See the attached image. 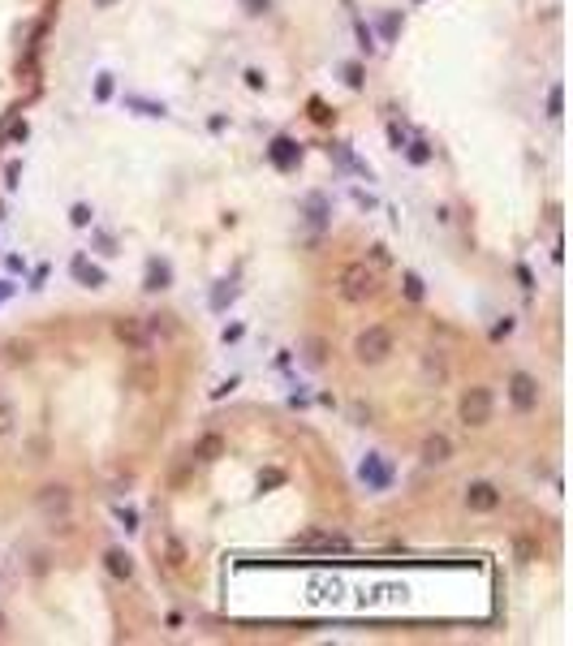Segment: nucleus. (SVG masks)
<instances>
[{
    "label": "nucleus",
    "mask_w": 573,
    "mask_h": 646,
    "mask_svg": "<svg viewBox=\"0 0 573 646\" xmlns=\"http://www.w3.org/2000/svg\"><path fill=\"white\" fill-rule=\"evenodd\" d=\"M117 517H121V521H125V530H134V521H138V517H134V509H121V513H117Z\"/></svg>",
    "instance_id": "c756f323"
},
{
    "label": "nucleus",
    "mask_w": 573,
    "mask_h": 646,
    "mask_svg": "<svg viewBox=\"0 0 573 646\" xmlns=\"http://www.w3.org/2000/svg\"><path fill=\"white\" fill-rule=\"evenodd\" d=\"M302 211H306V225H310V229H328V220H332V203H328V194H319V190H310V194L302 198Z\"/></svg>",
    "instance_id": "423d86ee"
},
{
    "label": "nucleus",
    "mask_w": 573,
    "mask_h": 646,
    "mask_svg": "<svg viewBox=\"0 0 573 646\" xmlns=\"http://www.w3.org/2000/svg\"><path fill=\"white\" fill-rule=\"evenodd\" d=\"M74 276H78V280H82L86 289H99V285H103V272H99V267H91V263H86L82 254L74 259Z\"/></svg>",
    "instance_id": "ddd939ff"
},
{
    "label": "nucleus",
    "mask_w": 573,
    "mask_h": 646,
    "mask_svg": "<svg viewBox=\"0 0 573 646\" xmlns=\"http://www.w3.org/2000/svg\"><path fill=\"white\" fill-rule=\"evenodd\" d=\"M560 103H565V91L552 86V95H548V117H560Z\"/></svg>",
    "instance_id": "4be33fe9"
},
{
    "label": "nucleus",
    "mask_w": 573,
    "mask_h": 646,
    "mask_svg": "<svg viewBox=\"0 0 573 646\" xmlns=\"http://www.w3.org/2000/svg\"><path fill=\"white\" fill-rule=\"evenodd\" d=\"M345 82H349V86H362V69H358V65H345Z\"/></svg>",
    "instance_id": "b1692460"
},
{
    "label": "nucleus",
    "mask_w": 573,
    "mask_h": 646,
    "mask_svg": "<svg viewBox=\"0 0 573 646\" xmlns=\"http://www.w3.org/2000/svg\"><path fill=\"white\" fill-rule=\"evenodd\" d=\"M117 336H121V341H130V345H142V328H138V323H121Z\"/></svg>",
    "instance_id": "6ab92c4d"
},
{
    "label": "nucleus",
    "mask_w": 573,
    "mask_h": 646,
    "mask_svg": "<svg viewBox=\"0 0 573 646\" xmlns=\"http://www.w3.org/2000/svg\"><path fill=\"white\" fill-rule=\"evenodd\" d=\"M39 504H43V509H65V504H69V492H65V487H43Z\"/></svg>",
    "instance_id": "dca6fc26"
},
{
    "label": "nucleus",
    "mask_w": 573,
    "mask_h": 646,
    "mask_svg": "<svg viewBox=\"0 0 573 646\" xmlns=\"http://www.w3.org/2000/svg\"><path fill=\"white\" fill-rule=\"evenodd\" d=\"M353 353H358V362H384L388 353H392V332L388 328H367V332H358V341H353Z\"/></svg>",
    "instance_id": "7ed1b4c3"
},
{
    "label": "nucleus",
    "mask_w": 573,
    "mask_h": 646,
    "mask_svg": "<svg viewBox=\"0 0 573 646\" xmlns=\"http://www.w3.org/2000/svg\"><path fill=\"white\" fill-rule=\"evenodd\" d=\"M358 478L367 482V487H375V492H384V487H392V465L380 457V453H371L367 461L358 465Z\"/></svg>",
    "instance_id": "20e7f679"
},
{
    "label": "nucleus",
    "mask_w": 573,
    "mask_h": 646,
    "mask_svg": "<svg viewBox=\"0 0 573 646\" xmlns=\"http://www.w3.org/2000/svg\"><path fill=\"white\" fill-rule=\"evenodd\" d=\"M233 298H237V285H229V280H225V285H216V293H212V306H216V310H225Z\"/></svg>",
    "instance_id": "a211bd4d"
},
{
    "label": "nucleus",
    "mask_w": 573,
    "mask_h": 646,
    "mask_svg": "<svg viewBox=\"0 0 573 646\" xmlns=\"http://www.w3.org/2000/svg\"><path fill=\"white\" fill-rule=\"evenodd\" d=\"M388 138H392V147H397V151L405 147V130H397V125H388Z\"/></svg>",
    "instance_id": "bb28decb"
},
{
    "label": "nucleus",
    "mask_w": 573,
    "mask_h": 646,
    "mask_svg": "<svg viewBox=\"0 0 573 646\" xmlns=\"http://www.w3.org/2000/svg\"><path fill=\"white\" fill-rule=\"evenodd\" d=\"M509 332H513V319H504V323H496V328H492V336H496V341H500V336H509Z\"/></svg>",
    "instance_id": "c85d7f7f"
},
{
    "label": "nucleus",
    "mask_w": 573,
    "mask_h": 646,
    "mask_svg": "<svg viewBox=\"0 0 573 646\" xmlns=\"http://www.w3.org/2000/svg\"><path fill=\"white\" fill-rule=\"evenodd\" d=\"M465 504H470L475 513H492L500 504V492L492 487V482H470V487H465Z\"/></svg>",
    "instance_id": "6e6552de"
},
{
    "label": "nucleus",
    "mask_w": 573,
    "mask_h": 646,
    "mask_svg": "<svg viewBox=\"0 0 573 646\" xmlns=\"http://www.w3.org/2000/svg\"><path fill=\"white\" fill-rule=\"evenodd\" d=\"M272 0H246V13H268Z\"/></svg>",
    "instance_id": "a878e982"
},
{
    "label": "nucleus",
    "mask_w": 573,
    "mask_h": 646,
    "mask_svg": "<svg viewBox=\"0 0 573 646\" xmlns=\"http://www.w3.org/2000/svg\"><path fill=\"white\" fill-rule=\"evenodd\" d=\"M95 95H99V99H108V95H113V78H108V74L95 82Z\"/></svg>",
    "instance_id": "5701e85b"
},
{
    "label": "nucleus",
    "mask_w": 573,
    "mask_h": 646,
    "mask_svg": "<svg viewBox=\"0 0 573 646\" xmlns=\"http://www.w3.org/2000/svg\"><path fill=\"white\" fill-rule=\"evenodd\" d=\"M448 457H453L448 436H427V444H423V461H427V465H444Z\"/></svg>",
    "instance_id": "9d476101"
},
{
    "label": "nucleus",
    "mask_w": 573,
    "mask_h": 646,
    "mask_svg": "<svg viewBox=\"0 0 573 646\" xmlns=\"http://www.w3.org/2000/svg\"><path fill=\"white\" fill-rule=\"evenodd\" d=\"M509 397H513V405H517V409L526 414V409H535V405H539V384L531 380L526 370H517L513 380H509Z\"/></svg>",
    "instance_id": "39448f33"
},
{
    "label": "nucleus",
    "mask_w": 573,
    "mask_h": 646,
    "mask_svg": "<svg viewBox=\"0 0 573 646\" xmlns=\"http://www.w3.org/2000/svg\"><path fill=\"white\" fill-rule=\"evenodd\" d=\"M293 543H297V548H328V552L336 548V552H341V548H349V538H341V534H319V530H310V534H297Z\"/></svg>",
    "instance_id": "1a4fd4ad"
},
{
    "label": "nucleus",
    "mask_w": 573,
    "mask_h": 646,
    "mask_svg": "<svg viewBox=\"0 0 573 646\" xmlns=\"http://www.w3.org/2000/svg\"><path fill=\"white\" fill-rule=\"evenodd\" d=\"M328 151H332V155H336V159H341V164H345V169H349V173H362V177H371V169H367V164H358V159H353V155H349V147H345V142H332V147H328Z\"/></svg>",
    "instance_id": "2eb2a0df"
},
{
    "label": "nucleus",
    "mask_w": 573,
    "mask_h": 646,
    "mask_svg": "<svg viewBox=\"0 0 573 646\" xmlns=\"http://www.w3.org/2000/svg\"><path fill=\"white\" fill-rule=\"evenodd\" d=\"M409 159H414V164H427V159H431V151H427V142H414V147H401Z\"/></svg>",
    "instance_id": "aec40b11"
},
{
    "label": "nucleus",
    "mask_w": 573,
    "mask_h": 646,
    "mask_svg": "<svg viewBox=\"0 0 573 646\" xmlns=\"http://www.w3.org/2000/svg\"><path fill=\"white\" fill-rule=\"evenodd\" d=\"M169 280H173V267L160 263V259H151V267H147V289H169Z\"/></svg>",
    "instance_id": "f8f14e48"
},
{
    "label": "nucleus",
    "mask_w": 573,
    "mask_h": 646,
    "mask_svg": "<svg viewBox=\"0 0 573 646\" xmlns=\"http://www.w3.org/2000/svg\"><path fill=\"white\" fill-rule=\"evenodd\" d=\"M194 457H198V461H220V457H225V436L207 431V436L194 444Z\"/></svg>",
    "instance_id": "9b49d317"
},
{
    "label": "nucleus",
    "mask_w": 573,
    "mask_h": 646,
    "mask_svg": "<svg viewBox=\"0 0 573 646\" xmlns=\"http://www.w3.org/2000/svg\"><path fill=\"white\" fill-rule=\"evenodd\" d=\"M336 293L345 302H371L380 293V272L367 263H345L336 272Z\"/></svg>",
    "instance_id": "f257e3e1"
},
{
    "label": "nucleus",
    "mask_w": 573,
    "mask_h": 646,
    "mask_svg": "<svg viewBox=\"0 0 573 646\" xmlns=\"http://www.w3.org/2000/svg\"><path fill=\"white\" fill-rule=\"evenodd\" d=\"M103 560H108V573H113V577H134V560H130L121 548H113Z\"/></svg>",
    "instance_id": "4468645a"
},
{
    "label": "nucleus",
    "mask_w": 573,
    "mask_h": 646,
    "mask_svg": "<svg viewBox=\"0 0 573 646\" xmlns=\"http://www.w3.org/2000/svg\"><path fill=\"white\" fill-rule=\"evenodd\" d=\"M13 422H18V414H13V401L0 392V436H9L13 431Z\"/></svg>",
    "instance_id": "f3484780"
},
{
    "label": "nucleus",
    "mask_w": 573,
    "mask_h": 646,
    "mask_svg": "<svg viewBox=\"0 0 573 646\" xmlns=\"http://www.w3.org/2000/svg\"><path fill=\"white\" fill-rule=\"evenodd\" d=\"M268 159L280 169V173H289V169H297V159H302V147L293 142V138H276L272 147H268Z\"/></svg>",
    "instance_id": "0eeeda50"
},
{
    "label": "nucleus",
    "mask_w": 573,
    "mask_h": 646,
    "mask_svg": "<svg viewBox=\"0 0 573 646\" xmlns=\"http://www.w3.org/2000/svg\"><path fill=\"white\" fill-rule=\"evenodd\" d=\"M74 225H91V207H82V203L74 207Z\"/></svg>",
    "instance_id": "393cba45"
},
{
    "label": "nucleus",
    "mask_w": 573,
    "mask_h": 646,
    "mask_svg": "<svg viewBox=\"0 0 573 646\" xmlns=\"http://www.w3.org/2000/svg\"><path fill=\"white\" fill-rule=\"evenodd\" d=\"M405 293H409V302H419V298H423V280L414 276V272H405Z\"/></svg>",
    "instance_id": "412c9836"
},
{
    "label": "nucleus",
    "mask_w": 573,
    "mask_h": 646,
    "mask_svg": "<svg viewBox=\"0 0 573 646\" xmlns=\"http://www.w3.org/2000/svg\"><path fill=\"white\" fill-rule=\"evenodd\" d=\"M457 414H461V422H465V426H487V422H492V388H483V384L465 388V392H461Z\"/></svg>",
    "instance_id": "f03ea898"
},
{
    "label": "nucleus",
    "mask_w": 573,
    "mask_h": 646,
    "mask_svg": "<svg viewBox=\"0 0 573 646\" xmlns=\"http://www.w3.org/2000/svg\"><path fill=\"white\" fill-rule=\"evenodd\" d=\"M280 478H285V474H280V470H268V474H263V478H259V487H272V482H280Z\"/></svg>",
    "instance_id": "cd10ccee"
}]
</instances>
